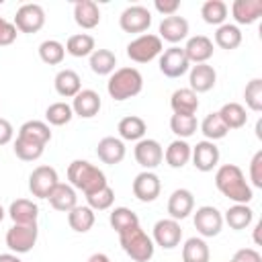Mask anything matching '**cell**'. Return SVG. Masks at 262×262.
Wrapping results in <instances>:
<instances>
[{
    "mask_svg": "<svg viewBox=\"0 0 262 262\" xmlns=\"http://www.w3.org/2000/svg\"><path fill=\"white\" fill-rule=\"evenodd\" d=\"M57 184H59V176H57L55 168L45 166V164L37 166L29 176V190L37 199H47Z\"/></svg>",
    "mask_w": 262,
    "mask_h": 262,
    "instance_id": "10",
    "label": "cell"
},
{
    "mask_svg": "<svg viewBox=\"0 0 262 262\" xmlns=\"http://www.w3.org/2000/svg\"><path fill=\"white\" fill-rule=\"evenodd\" d=\"M74 117V111H72V104L68 102H53L47 106L45 111V119L49 125H55V127H61V125H68Z\"/></svg>",
    "mask_w": 262,
    "mask_h": 262,
    "instance_id": "44",
    "label": "cell"
},
{
    "mask_svg": "<svg viewBox=\"0 0 262 262\" xmlns=\"http://www.w3.org/2000/svg\"><path fill=\"white\" fill-rule=\"evenodd\" d=\"M227 127H225V123L221 121V117H219V113L215 111V113H209L205 119H203V123H201V133L205 135V139L207 141H217V139H223L225 135H227Z\"/></svg>",
    "mask_w": 262,
    "mask_h": 262,
    "instance_id": "39",
    "label": "cell"
},
{
    "mask_svg": "<svg viewBox=\"0 0 262 262\" xmlns=\"http://www.w3.org/2000/svg\"><path fill=\"white\" fill-rule=\"evenodd\" d=\"M154 8H156L160 14H164V16H172V14L178 12L180 0H156V2H154Z\"/></svg>",
    "mask_w": 262,
    "mask_h": 262,
    "instance_id": "50",
    "label": "cell"
},
{
    "mask_svg": "<svg viewBox=\"0 0 262 262\" xmlns=\"http://www.w3.org/2000/svg\"><path fill=\"white\" fill-rule=\"evenodd\" d=\"M100 106H102L100 94L94 92V90H90V88L80 90V92L74 96V100H72V111H74V115H78V117H82V119H92V117H96L98 111H100Z\"/></svg>",
    "mask_w": 262,
    "mask_h": 262,
    "instance_id": "18",
    "label": "cell"
},
{
    "mask_svg": "<svg viewBox=\"0 0 262 262\" xmlns=\"http://www.w3.org/2000/svg\"><path fill=\"white\" fill-rule=\"evenodd\" d=\"M170 106L174 115H194L199 111V96L190 88H178L170 96Z\"/></svg>",
    "mask_w": 262,
    "mask_h": 262,
    "instance_id": "26",
    "label": "cell"
},
{
    "mask_svg": "<svg viewBox=\"0 0 262 262\" xmlns=\"http://www.w3.org/2000/svg\"><path fill=\"white\" fill-rule=\"evenodd\" d=\"M49 205L55 209V211H61V213H70L76 205H78V196H76V188L72 184H63L59 182L51 194L47 196Z\"/></svg>",
    "mask_w": 262,
    "mask_h": 262,
    "instance_id": "25",
    "label": "cell"
},
{
    "mask_svg": "<svg viewBox=\"0 0 262 262\" xmlns=\"http://www.w3.org/2000/svg\"><path fill=\"white\" fill-rule=\"evenodd\" d=\"M12 25L20 33H37V31H41L43 25H45V10H43V6L35 4V2L23 4L16 10V14H14Z\"/></svg>",
    "mask_w": 262,
    "mask_h": 262,
    "instance_id": "8",
    "label": "cell"
},
{
    "mask_svg": "<svg viewBox=\"0 0 262 262\" xmlns=\"http://www.w3.org/2000/svg\"><path fill=\"white\" fill-rule=\"evenodd\" d=\"M117 131H119L121 139H125V141H139V139H143V135L147 131V125H145V121L141 117L127 115V117H123L119 121Z\"/></svg>",
    "mask_w": 262,
    "mask_h": 262,
    "instance_id": "28",
    "label": "cell"
},
{
    "mask_svg": "<svg viewBox=\"0 0 262 262\" xmlns=\"http://www.w3.org/2000/svg\"><path fill=\"white\" fill-rule=\"evenodd\" d=\"M86 201H88V207H90L92 211H106V209H111L113 203H115V190L106 184L104 188H100V190L88 194Z\"/></svg>",
    "mask_w": 262,
    "mask_h": 262,
    "instance_id": "46",
    "label": "cell"
},
{
    "mask_svg": "<svg viewBox=\"0 0 262 262\" xmlns=\"http://www.w3.org/2000/svg\"><path fill=\"white\" fill-rule=\"evenodd\" d=\"M194 211V194L188 188H176L168 199L170 219H186Z\"/></svg>",
    "mask_w": 262,
    "mask_h": 262,
    "instance_id": "19",
    "label": "cell"
},
{
    "mask_svg": "<svg viewBox=\"0 0 262 262\" xmlns=\"http://www.w3.org/2000/svg\"><path fill=\"white\" fill-rule=\"evenodd\" d=\"M190 160L199 172H211L219 164V147L213 141L203 139L194 147H190Z\"/></svg>",
    "mask_w": 262,
    "mask_h": 262,
    "instance_id": "15",
    "label": "cell"
},
{
    "mask_svg": "<svg viewBox=\"0 0 262 262\" xmlns=\"http://www.w3.org/2000/svg\"><path fill=\"white\" fill-rule=\"evenodd\" d=\"M125 143L123 139L119 137H102L96 145V156L102 164H108V166H115V164H121L125 160Z\"/></svg>",
    "mask_w": 262,
    "mask_h": 262,
    "instance_id": "21",
    "label": "cell"
},
{
    "mask_svg": "<svg viewBox=\"0 0 262 262\" xmlns=\"http://www.w3.org/2000/svg\"><path fill=\"white\" fill-rule=\"evenodd\" d=\"M215 45L221 47V49H237L242 45V31L237 25H229V23H223L221 27H217L215 31Z\"/></svg>",
    "mask_w": 262,
    "mask_h": 262,
    "instance_id": "35",
    "label": "cell"
},
{
    "mask_svg": "<svg viewBox=\"0 0 262 262\" xmlns=\"http://www.w3.org/2000/svg\"><path fill=\"white\" fill-rule=\"evenodd\" d=\"M254 221V211L248 207V205H239V203H233L225 215H223V223H227L231 229L235 231H242L246 229L250 223Z\"/></svg>",
    "mask_w": 262,
    "mask_h": 262,
    "instance_id": "29",
    "label": "cell"
},
{
    "mask_svg": "<svg viewBox=\"0 0 262 262\" xmlns=\"http://www.w3.org/2000/svg\"><path fill=\"white\" fill-rule=\"evenodd\" d=\"M260 229H262V221H258L256 227H254V242H256V246H260Z\"/></svg>",
    "mask_w": 262,
    "mask_h": 262,
    "instance_id": "54",
    "label": "cell"
},
{
    "mask_svg": "<svg viewBox=\"0 0 262 262\" xmlns=\"http://www.w3.org/2000/svg\"><path fill=\"white\" fill-rule=\"evenodd\" d=\"M215 186L223 196H227L229 201L239 203V205H248L254 199L252 186L248 184L242 168L235 166V164H223V166L217 168Z\"/></svg>",
    "mask_w": 262,
    "mask_h": 262,
    "instance_id": "1",
    "label": "cell"
},
{
    "mask_svg": "<svg viewBox=\"0 0 262 262\" xmlns=\"http://www.w3.org/2000/svg\"><path fill=\"white\" fill-rule=\"evenodd\" d=\"M119 244L123 252L133 260V262H149L156 252L154 239L141 229V225L129 227L119 233Z\"/></svg>",
    "mask_w": 262,
    "mask_h": 262,
    "instance_id": "4",
    "label": "cell"
},
{
    "mask_svg": "<svg viewBox=\"0 0 262 262\" xmlns=\"http://www.w3.org/2000/svg\"><path fill=\"white\" fill-rule=\"evenodd\" d=\"M231 262H262V256L254 248H242V250H237L233 254Z\"/></svg>",
    "mask_w": 262,
    "mask_h": 262,
    "instance_id": "49",
    "label": "cell"
},
{
    "mask_svg": "<svg viewBox=\"0 0 262 262\" xmlns=\"http://www.w3.org/2000/svg\"><path fill=\"white\" fill-rule=\"evenodd\" d=\"M0 262H23L20 258H18V254H0Z\"/></svg>",
    "mask_w": 262,
    "mask_h": 262,
    "instance_id": "53",
    "label": "cell"
},
{
    "mask_svg": "<svg viewBox=\"0 0 262 262\" xmlns=\"http://www.w3.org/2000/svg\"><path fill=\"white\" fill-rule=\"evenodd\" d=\"M196 127H199V121L194 115H172L170 117V129L174 135H178V139H186L194 135Z\"/></svg>",
    "mask_w": 262,
    "mask_h": 262,
    "instance_id": "43",
    "label": "cell"
},
{
    "mask_svg": "<svg viewBox=\"0 0 262 262\" xmlns=\"http://www.w3.org/2000/svg\"><path fill=\"white\" fill-rule=\"evenodd\" d=\"M217 82V72L213 66L209 63H196V66H190V72H188V88L196 94L201 92H209Z\"/></svg>",
    "mask_w": 262,
    "mask_h": 262,
    "instance_id": "17",
    "label": "cell"
},
{
    "mask_svg": "<svg viewBox=\"0 0 262 262\" xmlns=\"http://www.w3.org/2000/svg\"><path fill=\"white\" fill-rule=\"evenodd\" d=\"M39 237V229L37 223L35 225H12L6 231V246L12 254H27L35 248Z\"/></svg>",
    "mask_w": 262,
    "mask_h": 262,
    "instance_id": "6",
    "label": "cell"
},
{
    "mask_svg": "<svg viewBox=\"0 0 262 262\" xmlns=\"http://www.w3.org/2000/svg\"><path fill=\"white\" fill-rule=\"evenodd\" d=\"M154 244L164 250H174L180 246L182 239V227L176 219H160L154 225Z\"/></svg>",
    "mask_w": 262,
    "mask_h": 262,
    "instance_id": "14",
    "label": "cell"
},
{
    "mask_svg": "<svg viewBox=\"0 0 262 262\" xmlns=\"http://www.w3.org/2000/svg\"><path fill=\"white\" fill-rule=\"evenodd\" d=\"M53 86H55V92L63 98H74L80 90H82V80L78 76V72L74 70H59L55 74V80H53Z\"/></svg>",
    "mask_w": 262,
    "mask_h": 262,
    "instance_id": "27",
    "label": "cell"
},
{
    "mask_svg": "<svg viewBox=\"0 0 262 262\" xmlns=\"http://www.w3.org/2000/svg\"><path fill=\"white\" fill-rule=\"evenodd\" d=\"M211 252L203 237H188L182 246V262H209Z\"/></svg>",
    "mask_w": 262,
    "mask_h": 262,
    "instance_id": "34",
    "label": "cell"
},
{
    "mask_svg": "<svg viewBox=\"0 0 262 262\" xmlns=\"http://www.w3.org/2000/svg\"><path fill=\"white\" fill-rule=\"evenodd\" d=\"M192 223L196 227V231L203 235V237H215L221 233L223 229V215L217 207L213 205H203L194 211V217H192Z\"/></svg>",
    "mask_w": 262,
    "mask_h": 262,
    "instance_id": "7",
    "label": "cell"
},
{
    "mask_svg": "<svg viewBox=\"0 0 262 262\" xmlns=\"http://www.w3.org/2000/svg\"><path fill=\"white\" fill-rule=\"evenodd\" d=\"M16 135L25 137V139H31V141H37L41 145H47L51 141V129L43 121H27V123H23Z\"/></svg>",
    "mask_w": 262,
    "mask_h": 262,
    "instance_id": "36",
    "label": "cell"
},
{
    "mask_svg": "<svg viewBox=\"0 0 262 262\" xmlns=\"http://www.w3.org/2000/svg\"><path fill=\"white\" fill-rule=\"evenodd\" d=\"M229 262H231V260H229Z\"/></svg>",
    "mask_w": 262,
    "mask_h": 262,
    "instance_id": "57",
    "label": "cell"
},
{
    "mask_svg": "<svg viewBox=\"0 0 262 262\" xmlns=\"http://www.w3.org/2000/svg\"><path fill=\"white\" fill-rule=\"evenodd\" d=\"M39 57L47 66H57L66 57V47H63V43H59L55 39H47L39 45Z\"/></svg>",
    "mask_w": 262,
    "mask_h": 262,
    "instance_id": "42",
    "label": "cell"
},
{
    "mask_svg": "<svg viewBox=\"0 0 262 262\" xmlns=\"http://www.w3.org/2000/svg\"><path fill=\"white\" fill-rule=\"evenodd\" d=\"M131 188H133V194H135L137 201H141V203H151V201H156V199L160 196V192H162V182H160V176H158V174H154L151 170H143V172H139V174L135 176Z\"/></svg>",
    "mask_w": 262,
    "mask_h": 262,
    "instance_id": "13",
    "label": "cell"
},
{
    "mask_svg": "<svg viewBox=\"0 0 262 262\" xmlns=\"http://www.w3.org/2000/svg\"><path fill=\"white\" fill-rule=\"evenodd\" d=\"M12 137H14V127H12V123H10L8 119H2V117H0V145L10 143Z\"/></svg>",
    "mask_w": 262,
    "mask_h": 262,
    "instance_id": "51",
    "label": "cell"
},
{
    "mask_svg": "<svg viewBox=\"0 0 262 262\" xmlns=\"http://www.w3.org/2000/svg\"><path fill=\"white\" fill-rule=\"evenodd\" d=\"M190 70V61L186 59V53L182 47L172 45L160 53V72L166 78H180Z\"/></svg>",
    "mask_w": 262,
    "mask_h": 262,
    "instance_id": "9",
    "label": "cell"
},
{
    "mask_svg": "<svg viewBox=\"0 0 262 262\" xmlns=\"http://www.w3.org/2000/svg\"><path fill=\"white\" fill-rule=\"evenodd\" d=\"M184 53H186V59L190 63H207L213 55V41L207 37V35H196V37H190L186 41V45L182 47Z\"/></svg>",
    "mask_w": 262,
    "mask_h": 262,
    "instance_id": "20",
    "label": "cell"
},
{
    "mask_svg": "<svg viewBox=\"0 0 262 262\" xmlns=\"http://www.w3.org/2000/svg\"><path fill=\"white\" fill-rule=\"evenodd\" d=\"M4 217H6V211H4V207H2V205H0V221H2V219H4Z\"/></svg>",
    "mask_w": 262,
    "mask_h": 262,
    "instance_id": "56",
    "label": "cell"
},
{
    "mask_svg": "<svg viewBox=\"0 0 262 262\" xmlns=\"http://www.w3.org/2000/svg\"><path fill=\"white\" fill-rule=\"evenodd\" d=\"M164 160L170 168H184L190 162V145L186 143V139H174L166 147Z\"/></svg>",
    "mask_w": 262,
    "mask_h": 262,
    "instance_id": "30",
    "label": "cell"
},
{
    "mask_svg": "<svg viewBox=\"0 0 262 262\" xmlns=\"http://www.w3.org/2000/svg\"><path fill=\"white\" fill-rule=\"evenodd\" d=\"M151 25V12L141 6V4H133V6H127L121 16H119V27L125 31V33H145Z\"/></svg>",
    "mask_w": 262,
    "mask_h": 262,
    "instance_id": "11",
    "label": "cell"
},
{
    "mask_svg": "<svg viewBox=\"0 0 262 262\" xmlns=\"http://www.w3.org/2000/svg\"><path fill=\"white\" fill-rule=\"evenodd\" d=\"M74 20L78 27L90 31L100 23V8L92 0H78L74 4Z\"/></svg>",
    "mask_w": 262,
    "mask_h": 262,
    "instance_id": "23",
    "label": "cell"
},
{
    "mask_svg": "<svg viewBox=\"0 0 262 262\" xmlns=\"http://www.w3.org/2000/svg\"><path fill=\"white\" fill-rule=\"evenodd\" d=\"M143 90V76L137 68H119L111 74L106 82V92L113 100H127Z\"/></svg>",
    "mask_w": 262,
    "mask_h": 262,
    "instance_id": "3",
    "label": "cell"
},
{
    "mask_svg": "<svg viewBox=\"0 0 262 262\" xmlns=\"http://www.w3.org/2000/svg\"><path fill=\"white\" fill-rule=\"evenodd\" d=\"M108 223L117 233H121V231H125L129 227L139 225V217H137V213H133L127 207H115L111 211V215H108Z\"/></svg>",
    "mask_w": 262,
    "mask_h": 262,
    "instance_id": "41",
    "label": "cell"
},
{
    "mask_svg": "<svg viewBox=\"0 0 262 262\" xmlns=\"http://www.w3.org/2000/svg\"><path fill=\"white\" fill-rule=\"evenodd\" d=\"M217 113L227 129H242L248 123V113L239 102H225Z\"/></svg>",
    "mask_w": 262,
    "mask_h": 262,
    "instance_id": "32",
    "label": "cell"
},
{
    "mask_svg": "<svg viewBox=\"0 0 262 262\" xmlns=\"http://www.w3.org/2000/svg\"><path fill=\"white\" fill-rule=\"evenodd\" d=\"M244 98H246V106L254 113L262 111V80L260 78H252L246 88H244Z\"/></svg>",
    "mask_w": 262,
    "mask_h": 262,
    "instance_id": "45",
    "label": "cell"
},
{
    "mask_svg": "<svg viewBox=\"0 0 262 262\" xmlns=\"http://www.w3.org/2000/svg\"><path fill=\"white\" fill-rule=\"evenodd\" d=\"M16 35H18L16 27L10 20H6L4 16H0V45L2 47L4 45H12L14 39H16Z\"/></svg>",
    "mask_w": 262,
    "mask_h": 262,
    "instance_id": "48",
    "label": "cell"
},
{
    "mask_svg": "<svg viewBox=\"0 0 262 262\" xmlns=\"http://www.w3.org/2000/svg\"><path fill=\"white\" fill-rule=\"evenodd\" d=\"M133 156H135V162L143 168V170H154L162 164L164 160V149L160 145V141L156 139H149V137H143L135 143V149H133Z\"/></svg>",
    "mask_w": 262,
    "mask_h": 262,
    "instance_id": "12",
    "label": "cell"
},
{
    "mask_svg": "<svg viewBox=\"0 0 262 262\" xmlns=\"http://www.w3.org/2000/svg\"><path fill=\"white\" fill-rule=\"evenodd\" d=\"M66 53H70L72 57H86L92 55V51L96 49L94 37L88 33H76L66 41Z\"/></svg>",
    "mask_w": 262,
    "mask_h": 262,
    "instance_id": "31",
    "label": "cell"
},
{
    "mask_svg": "<svg viewBox=\"0 0 262 262\" xmlns=\"http://www.w3.org/2000/svg\"><path fill=\"white\" fill-rule=\"evenodd\" d=\"M68 180H70V184L74 188L82 190L86 196L96 192V190H100V188H104L108 184L104 172L98 166L90 164L88 160H74L68 166Z\"/></svg>",
    "mask_w": 262,
    "mask_h": 262,
    "instance_id": "2",
    "label": "cell"
},
{
    "mask_svg": "<svg viewBox=\"0 0 262 262\" xmlns=\"http://www.w3.org/2000/svg\"><path fill=\"white\" fill-rule=\"evenodd\" d=\"M14 156L18 158V160H23V162H35V160H39L41 156H43V151H45V145H41V143H37V141H31V139H25V137H18L16 135V139H14Z\"/></svg>",
    "mask_w": 262,
    "mask_h": 262,
    "instance_id": "40",
    "label": "cell"
},
{
    "mask_svg": "<svg viewBox=\"0 0 262 262\" xmlns=\"http://www.w3.org/2000/svg\"><path fill=\"white\" fill-rule=\"evenodd\" d=\"M162 51H164L162 39L151 33H143V35L135 37L133 41H129V45H127V57L135 63H147V61L156 59Z\"/></svg>",
    "mask_w": 262,
    "mask_h": 262,
    "instance_id": "5",
    "label": "cell"
},
{
    "mask_svg": "<svg viewBox=\"0 0 262 262\" xmlns=\"http://www.w3.org/2000/svg\"><path fill=\"white\" fill-rule=\"evenodd\" d=\"M158 37L162 41H168L172 45L180 43L182 39L188 37V20L184 16H178V14H172V16H164L162 23H160V29H158Z\"/></svg>",
    "mask_w": 262,
    "mask_h": 262,
    "instance_id": "16",
    "label": "cell"
},
{
    "mask_svg": "<svg viewBox=\"0 0 262 262\" xmlns=\"http://www.w3.org/2000/svg\"><path fill=\"white\" fill-rule=\"evenodd\" d=\"M231 16L237 25H252L262 16V0H235L231 4Z\"/></svg>",
    "mask_w": 262,
    "mask_h": 262,
    "instance_id": "24",
    "label": "cell"
},
{
    "mask_svg": "<svg viewBox=\"0 0 262 262\" xmlns=\"http://www.w3.org/2000/svg\"><path fill=\"white\" fill-rule=\"evenodd\" d=\"M8 217L16 225H35L39 217V207L29 199H16L8 207Z\"/></svg>",
    "mask_w": 262,
    "mask_h": 262,
    "instance_id": "22",
    "label": "cell"
},
{
    "mask_svg": "<svg viewBox=\"0 0 262 262\" xmlns=\"http://www.w3.org/2000/svg\"><path fill=\"white\" fill-rule=\"evenodd\" d=\"M94 221H96L94 211H92L88 205H84V207L76 205V207L68 213V223H70V227H72L74 231H78V233L90 231L92 225H94Z\"/></svg>",
    "mask_w": 262,
    "mask_h": 262,
    "instance_id": "33",
    "label": "cell"
},
{
    "mask_svg": "<svg viewBox=\"0 0 262 262\" xmlns=\"http://www.w3.org/2000/svg\"><path fill=\"white\" fill-rule=\"evenodd\" d=\"M117 66V55L111 49H94L90 55V70L98 76H111Z\"/></svg>",
    "mask_w": 262,
    "mask_h": 262,
    "instance_id": "37",
    "label": "cell"
},
{
    "mask_svg": "<svg viewBox=\"0 0 262 262\" xmlns=\"http://www.w3.org/2000/svg\"><path fill=\"white\" fill-rule=\"evenodd\" d=\"M86 262H111V258H108L106 254H102V252H96V254H92Z\"/></svg>",
    "mask_w": 262,
    "mask_h": 262,
    "instance_id": "52",
    "label": "cell"
},
{
    "mask_svg": "<svg viewBox=\"0 0 262 262\" xmlns=\"http://www.w3.org/2000/svg\"><path fill=\"white\" fill-rule=\"evenodd\" d=\"M201 16L207 25L221 27L227 18V4L223 0H207L201 6Z\"/></svg>",
    "mask_w": 262,
    "mask_h": 262,
    "instance_id": "38",
    "label": "cell"
},
{
    "mask_svg": "<svg viewBox=\"0 0 262 262\" xmlns=\"http://www.w3.org/2000/svg\"><path fill=\"white\" fill-rule=\"evenodd\" d=\"M250 180L252 186L262 188V149H258L250 162Z\"/></svg>",
    "mask_w": 262,
    "mask_h": 262,
    "instance_id": "47",
    "label": "cell"
},
{
    "mask_svg": "<svg viewBox=\"0 0 262 262\" xmlns=\"http://www.w3.org/2000/svg\"><path fill=\"white\" fill-rule=\"evenodd\" d=\"M256 137L262 139V121H260V119H258V123H256Z\"/></svg>",
    "mask_w": 262,
    "mask_h": 262,
    "instance_id": "55",
    "label": "cell"
}]
</instances>
